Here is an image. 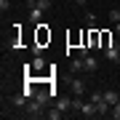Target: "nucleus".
I'll return each instance as SVG.
<instances>
[{"label": "nucleus", "instance_id": "nucleus-1", "mask_svg": "<svg viewBox=\"0 0 120 120\" xmlns=\"http://www.w3.org/2000/svg\"><path fill=\"white\" fill-rule=\"evenodd\" d=\"M104 56H107L112 64H115V61H120V45H117V43H109L107 48H104Z\"/></svg>", "mask_w": 120, "mask_h": 120}, {"label": "nucleus", "instance_id": "nucleus-2", "mask_svg": "<svg viewBox=\"0 0 120 120\" xmlns=\"http://www.w3.org/2000/svg\"><path fill=\"white\" fill-rule=\"evenodd\" d=\"M69 91H72L75 96H83V94H86V83H83L80 77H75V80L69 83Z\"/></svg>", "mask_w": 120, "mask_h": 120}, {"label": "nucleus", "instance_id": "nucleus-3", "mask_svg": "<svg viewBox=\"0 0 120 120\" xmlns=\"http://www.w3.org/2000/svg\"><path fill=\"white\" fill-rule=\"evenodd\" d=\"M83 67H86L88 72H94V69H99V59L91 56V53H86V56H83Z\"/></svg>", "mask_w": 120, "mask_h": 120}, {"label": "nucleus", "instance_id": "nucleus-4", "mask_svg": "<svg viewBox=\"0 0 120 120\" xmlns=\"http://www.w3.org/2000/svg\"><path fill=\"white\" fill-rule=\"evenodd\" d=\"M40 109H43V104H40L38 99H30V101H27V112H30V115H35V117H38V115H43Z\"/></svg>", "mask_w": 120, "mask_h": 120}, {"label": "nucleus", "instance_id": "nucleus-5", "mask_svg": "<svg viewBox=\"0 0 120 120\" xmlns=\"http://www.w3.org/2000/svg\"><path fill=\"white\" fill-rule=\"evenodd\" d=\"M80 115H83V117H96V115H99V109H96V104H94V101H88V104H83Z\"/></svg>", "mask_w": 120, "mask_h": 120}, {"label": "nucleus", "instance_id": "nucleus-6", "mask_svg": "<svg viewBox=\"0 0 120 120\" xmlns=\"http://www.w3.org/2000/svg\"><path fill=\"white\" fill-rule=\"evenodd\" d=\"M43 8H38V5H32V11H30V22H35V24H40V19H43Z\"/></svg>", "mask_w": 120, "mask_h": 120}, {"label": "nucleus", "instance_id": "nucleus-7", "mask_svg": "<svg viewBox=\"0 0 120 120\" xmlns=\"http://www.w3.org/2000/svg\"><path fill=\"white\" fill-rule=\"evenodd\" d=\"M104 101L112 107V104H117V101H120V94H117V91H104Z\"/></svg>", "mask_w": 120, "mask_h": 120}, {"label": "nucleus", "instance_id": "nucleus-8", "mask_svg": "<svg viewBox=\"0 0 120 120\" xmlns=\"http://www.w3.org/2000/svg\"><path fill=\"white\" fill-rule=\"evenodd\" d=\"M27 101H30V99L24 96V91H22V94H16V96L11 99V104H13V107H27Z\"/></svg>", "mask_w": 120, "mask_h": 120}, {"label": "nucleus", "instance_id": "nucleus-9", "mask_svg": "<svg viewBox=\"0 0 120 120\" xmlns=\"http://www.w3.org/2000/svg\"><path fill=\"white\" fill-rule=\"evenodd\" d=\"M69 69H72V72H80V69H86V67H83V56H80V59H72V61H69Z\"/></svg>", "mask_w": 120, "mask_h": 120}, {"label": "nucleus", "instance_id": "nucleus-10", "mask_svg": "<svg viewBox=\"0 0 120 120\" xmlns=\"http://www.w3.org/2000/svg\"><path fill=\"white\" fill-rule=\"evenodd\" d=\"M56 107L59 109H72V101L69 99H56Z\"/></svg>", "mask_w": 120, "mask_h": 120}, {"label": "nucleus", "instance_id": "nucleus-11", "mask_svg": "<svg viewBox=\"0 0 120 120\" xmlns=\"http://www.w3.org/2000/svg\"><path fill=\"white\" fill-rule=\"evenodd\" d=\"M61 112H64V109L53 107V109H48V117H51V120H59V117H61Z\"/></svg>", "mask_w": 120, "mask_h": 120}, {"label": "nucleus", "instance_id": "nucleus-12", "mask_svg": "<svg viewBox=\"0 0 120 120\" xmlns=\"http://www.w3.org/2000/svg\"><path fill=\"white\" fill-rule=\"evenodd\" d=\"M109 22H112V24L120 22V8H112V11H109Z\"/></svg>", "mask_w": 120, "mask_h": 120}, {"label": "nucleus", "instance_id": "nucleus-13", "mask_svg": "<svg viewBox=\"0 0 120 120\" xmlns=\"http://www.w3.org/2000/svg\"><path fill=\"white\" fill-rule=\"evenodd\" d=\"M35 99H38L40 104H45V101H48V91H38V94H35Z\"/></svg>", "mask_w": 120, "mask_h": 120}, {"label": "nucleus", "instance_id": "nucleus-14", "mask_svg": "<svg viewBox=\"0 0 120 120\" xmlns=\"http://www.w3.org/2000/svg\"><path fill=\"white\" fill-rule=\"evenodd\" d=\"M109 115L115 117V120H120V101H117V104H112V109H109Z\"/></svg>", "mask_w": 120, "mask_h": 120}, {"label": "nucleus", "instance_id": "nucleus-15", "mask_svg": "<svg viewBox=\"0 0 120 120\" xmlns=\"http://www.w3.org/2000/svg\"><path fill=\"white\" fill-rule=\"evenodd\" d=\"M35 5H38V8H43V11H48V8H51V3H48V0H38Z\"/></svg>", "mask_w": 120, "mask_h": 120}, {"label": "nucleus", "instance_id": "nucleus-16", "mask_svg": "<svg viewBox=\"0 0 120 120\" xmlns=\"http://www.w3.org/2000/svg\"><path fill=\"white\" fill-rule=\"evenodd\" d=\"M72 109H77V112L83 109V101H80V96H77V99H72Z\"/></svg>", "mask_w": 120, "mask_h": 120}, {"label": "nucleus", "instance_id": "nucleus-17", "mask_svg": "<svg viewBox=\"0 0 120 120\" xmlns=\"http://www.w3.org/2000/svg\"><path fill=\"white\" fill-rule=\"evenodd\" d=\"M8 8H11V0H0V11L5 13V11H8Z\"/></svg>", "mask_w": 120, "mask_h": 120}, {"label": "nucleus", "instance_id": "nucleus-18", "mask_svg": "<svg viewBox=\"0 0 120 120\" xmlns=\"http://www.w3.org/2000/svg\"><path fill=\"white\" fill-rule=\"evenodd\" d=\"M32 67H35V69H43V67H45V61H43V59H35V64H32Z\"/></svg>", "mask_w": 120, "mask_h": 120}, {"label": "nucleus", "instance_id": "nucleus-19", "mask_svg": "<svg viewBox=\"0 0 120 120\" xmlns=\"http://www.w3.org/2000/svg\"><path fill=\"white\" fill-rule=\"evenodd\" d=\"M115 32H117V35H120V22H117V24H115Z\"/></svg>", "mask_w": 120, "mask_h": 120}, {"label": "nucleus", "instance_id": "nucleus-20", "mask_svg": "<svg viewBox=\"0 0 120 120\" xmlns=\"http://www.w3.org/2000/svg\"><path fill=\"white\" fill-rule=\"evenodd\" d=\"M77 5H86V0H77Z\"/></svg>", "mask_w": 120, "mask_h": 120}, {"label": "nucleus", "instance_id": "nucleus-21", "mask_svg": "<svg viewBox=\"0 0 120 120\" xmlns=\"http://www.w3.org/2000/svg\"><path fill=\"white\" fill-rule=\"evenodd\" d=\"M69 3H77V0H69Z\"/></svg>", "mask_w": 120, "mask_h": 120}]
</instances>
